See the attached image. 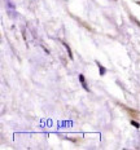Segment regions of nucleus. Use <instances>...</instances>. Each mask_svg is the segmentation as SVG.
<instances>
[{"label": "nucleus", "instance_id": "nucleus-3", "mask_svg": "<svg viewBox=\"0 0 140 150\" xmlns=\"http://www.w3.org/2000/svg\"><path fill=\"white\" fill-rule=\"evenodd\" d=\"M65 47H66V49H68V52H69V57L71 58V60H73V54H71V51H70V48H69V45H68L66 44V43H65V44H64Z\"/></svg>", "mask_w": 140, "mask_h": 150}, {"label": "nucleus", "instance_id": "nucleus-5", "mask_svg": "<svg viewBox=\"0 0 140 150\" xmlns=\"http://www.w3.org/2000/svg\"><path fill=\"white\" fill-rule=\"evenodd\" d=\"M138 5H140V1H138Z\"/></svg>", "mask_w": 140, "mask_h": 150}, {"label": "nucleus", "instance_id": "nucleus-4", "mask_svg": "<svg viewBox=\"0 0 140 150\" xmlns=\"http://www.w3.org/2000/svg\"><path fill=\"white\" fill-rule=\"evenodd\" d=\"M131 124H132L134 127H136V128H139V127H140V126H139V123H136L135 120H131Z\"/></svg>", "mask_w": 140, "mask_h": 150}, {"label": "nucleus", "instance_id": "nucleus-1", "mask_svg": "<svg viewBox=\"0 0 140 150\" xmlns=\"http://www.w3.org/2000/svg\"><path fill=\"white\" fill-rule=\"evenodd\" d=\"M79 80H80V83H82L83 88H85L86 91H90V89H88V87H87V84H86V80H85V76H83V74H80V75H79Z\"/></svg>", "mask_w": 140, "mask_h": 150}, {"label": "nucleus", "instance_id": "nucleus-2", "mask_svg": "<svg viewBox=\"0 0 140 150\" xmlns=\"http://www.w3.org/2000/svg\"><path fill=\"white\" fill-rule=\"evenodd\" d=\"M97 66H99V71H100V75H104L105 74V69H104V66H101L100 64L97 62Z\"/></svg>", "mask_w": 140, "mask_h": 150}]
</instances>
